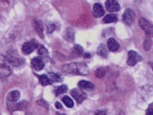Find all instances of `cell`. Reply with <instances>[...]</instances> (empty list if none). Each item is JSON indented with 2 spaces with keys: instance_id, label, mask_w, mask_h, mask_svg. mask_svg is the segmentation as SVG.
<instances>
[{
  "instance_id": "603a6c76",
  "label": "cell",
  "mask_w": 153,
  "mask_h": 115,
  "mask_svg": "<svg viewBox=\"0 0 153 115\" xmlns=\"http://www.w3.org/2000/svg\"><path fill=\"white\" fill-rule=\"evenodd\" d=\"M66 38L69 42H73L74 40V31L72 28H68L66 31Z\"/></svg>"
},
{
  "instance_id": "cb8c5ba5",
  "label": "cell",
  "mask_w": 153,
  "mask_h": 115,
  "mask_svg": "<svg viewBox=\"0 0 153 115\" xmlns=\"http://www.w3.org/2000/svg\"><path fill=\"white\" fill-rule=\"evenodd\" d=\"M97 53H98V55H100V56H101V57L107 58L108 52H107V50H106V49H105V47L103 45H100V46L98 47Z\"/></svg>"
},
{
  "instance_id": "9a60e30c",
  "label": "cell",
  "mask_w": 153,
  "mask_h": 115,
  "mask_svg": "<svg viewBox=\"0 0 153 115\" xmlns=\"http://www.w3.org/2000/svg\"><path fill=\"white\" fill-rule=\"evenodd\" d=\"M7 100L10 102H15L20 98V92L19 90H13L7 94Z\"/></svg>"
},
{
  "instance_id": "44dd1931",
  "label": "cell",
  "mask_w": 153,
  "mask_h": 115,
  "mask_svg": "<svg viewBox=\"0 0 153 115\" xmlns=\"http://www.w3.org/2000/svg\"><path fill=\"white\" fill-rule=\"evenodd\" d=\"M62 102L65 103V105H66L68 108H72L74 106V102L69 96H65L62 98Z\"/></svg>"
},
{
  "instance_id": "52a82bcc",
  "label": "cell",
  "mask_w": 153,
  "mask_h": 115,
  "mask_svg": "<svg viewBox=\"0 0 153 115\" xmlns=\"http://www.w3.org/2000/svg\"><path fill=\"white\" fill-rule=\"evenodd\" d=\"M70 94L72 95V97H74V98L78 104H81L87 98L86 93H84L83 91L79 89H73L70 92Z\"/></svg>"
},
{
  "instance_id": "7c38bea8",
  "label": "cell",
  "mask_w": 153,
  "mask_h": 115,
  "mask_svg": "<svg viewBox=\"0 0 153 115\" xmlns=\"http://www.w3.org/2000/svg\"><path fill=\"white\" fill-rule=\"evenodd\" d=\"M93 13L95 18H100L105 14V10L100 3H95L93 7Z\"/></svg>"
},
{
  "instance_id": "7402d4cb",
  "label": "cell",
  "mask_w": 153,
  "mask_h": 115,
  "mask_svg": "<svg viewBox=\"0 0 153 115\" xmlns=\"http://www.w3.org/2000/svg\"><path fill=\"white\" fill-rule=\"evenodd\" d=\"M106 69L105 68H103V67H100V68H98L95 72V75L98 78H101L105 76V74H106Z\"/></svg>"
},
{
  "instance_id": "5bb4252c",
  "label": "cell",
  "mask_w": 153,
  "mask_h": 115,
  "mask_svg": "<svg viewBox=\"0 0 153 115\" xmlns=\"http://www.w3.org/2000/svg\"><path fill=\"white\" fill-rule=\"evenodd\" d=\"M107 46L110 51H117L120 47L119 43L113 38H109L107 41Z\"/></svg>"
},
{
  "instance_id": "3957f363",
  "label": "cell",
  "mask_w": 153,
  "mask_h": 115,
  "mask_svg": "<svg viewBox=\"0 0 153 115\" xmlns=\"http://www.w3.org/2000/svg\"><path fill=\"white\" fill-rule=\"evenodd\" d=\"M139 25L143 30L147 36L153 37V25L144 18H140L139 20Z\"/></svg>"
},
{
  "instance_id": "484cf974",
  "label": "cell",
  "mask_w": 153,
  "mask_h": 115,
  "mask_svg": "<svg viewBox=\"0 0 153 115\" xmlns=\"http://www.w3.org/2000/svg\"><path fill=\"white\" fill-rule=\"evenodd\" d=\"M74 51L77 54L78 56H81V55H84V50L83 48L81 47L80 45H75L74 46Z\"/></svg>"
},
{
  "instance_id": "f546056e",
  "label": "cell",
  "mask_w": 153,
  "mask_h": 115,
  "mask_svg": "<svg viewBox=\"0 0 153 115\" xmlns=\"http://www.w3.org/2000/svg\"><path fill=\"white\" fill-rule=\"evenodd\" d=\"M55 107L57 108V109H62V105L59 102H55Z\"/></svg>"
},
{
  "instance_id": "6da1fadb",
  "label": "cell",
  "mask_w": 153,
  "mask_h": 115,
  "mask_svg": "<svg viewBox=\"0 0 153 115\" xmlns=\"http://www.w3.org/2000/svg\"><path fill=\"white\" fill-rule=\"evenodd\" d=\"M62 70L65 74H76V75H88L89 69L86 64L82 62H72L69 64L64 65Z\"/></svg>"
},
{
  "instance_id": "ffe728a7",
  "label": "cell",
  "mask_w": 153,
  "mask_h": 115,
  "mask_svg": "<svg viewBox=\"0 0 153 115\" xmlns=\"http://www.w3.org/2000/svg\"><path fill=\"white\" fill-rule=\"evenodd\" d=\"M38 55L42 56V57H49V53H48L47 49H45V46H43L42 45L38 46Z\"/></svg>"
},
{
  "instance_id": "8fae6325",
  "label": "cell",
  "mask_w": 153,
  "mask_h": 115,
  "mask_svg": "<svg viewBox=\"0 0 153 115\" xmlns=\"http://www.w3.org/2000/svg\"><path fill=\"white\" fill-rule=\"evenodd\" d=\"M33 28L35 30L39 37L42 38H44V34H43V24L41 20L39 19H33Z\"/></svg>"
},
{
  "instance_id": "d6986e66",
  "label": "cell",
  "mask_w": 153,
  "mask_h": 115,
  "mask_svg": "<svg viewBox=\"0 0 153 115\" xmlns=\"http://www.w3.org/2000/svg\"><path fill=\"white\" fill-rule=\"evenodd\" d=\"M67 90H68V87H67V86H65V85H62V86H58V87H57V88L55 89V95L58 96L60 95V94H62V93H65Z\"/></svg>"
},
{
  "instance_id": "d6a6232c",
  "label": "cell",
  "mask_w": 153,
  "mask_h": 115,
  "mask_svg": "<svg viewBox=\"0 0 153 115\" xmlns=\"http://www.w3.org/2000/svg\"><path fill=\"white\" fill-rule=\"evenodd\" d=\"M57 115H65V114H60V113H57Z\"/></svg>"
},
{
  "instance_id": "4316f807",
  "label": "cell",
  "mask_w": 153,
  "mask_h": 115,
  "mask_svg": "<svg viewBox=\"0 0 153 115\" xmlns=\"http://www.w3.org/2000/svg\"><path fill=\"white\" fill-rule=\"evenodd\" d=\"M46 29H47V33L51 34L55 30V24L49 23L47 25V26H46Z\"/></svg>"
},
{
  "instance_id": "277c9868",
  "label": "cell",
  "mask_w": 153,
  "mask_h": 115,
  "mask_svg": "<svg viewBox=\"0 0 153 115\" xmlns=\"http://www.w3.org/2000/svg\"><path fill=\"white\" fill-rule=\"evenodd\" d=\"M143 60V58L137 52L134 50H129L128 53V60H127V64L131 66H133L137 63Z\"/></svg>"
},
{
  "instance_id": "d4e9b609",
  "label": "cell",
  "mask_w": 153,
  "mask_h": 115,
  "mask_svg": "<svg viewBox=\"0 0 153 115\" xmlns=\"http://www.w3.org/2000/svg\"><path fill=\"white\" fill-rule=\"evenodd\" d=\"M151 46H152V41L150 39V37L147 36L145 38V40L143 42V48L145 50H149L151 49Z\"/></svg>"
},
{
  "instance_id": "e0dca14e",
  "label": "cell",
  "mask_w": 153,
  "mask_h": 115,
  "mask_svg": "<svg viewBox=\"0 0 153 115\" xmlns=\"http://www.w3.org/2000/svg\"><path fill=\"white\" fill-rule=\"evenodd\" d=\"M118 20V17L116 14H108L105 15L103 19V22L105 23H111V22H115Z\"/></svg>"
},
{
  "instance_id": "1f68e13d",
  "label": "cell",
  "mask_w": 153,
  "mask_h": 115,
  "mask_svg": "<svg viewBox=\"0 0 153 115\" xmlns=\"http://www.w3.org/2000/svg\"><path fill=\"white\" fill-rule=\"evenodd\" d=\"M151 67H152V70H153V62H152V63H151Z\"/></svg>"
},
{
  "instance_id": "4fadbf2b",
  "label": "cell",
  "mask_w": 153,
  "mask_h": 115,
  "mask_svg": "<svg viewBox=\"0 0 153 115\" xmlns=\"http://www.w3.org/2000/svg\"><path fill=\"white\" fill-rule=\"evenodd\" d=\"M78 87L82 90H92L94 89L93 84L90 81H85V80H81L79 81Z\"/></svg>"
},
{
  "instance_id": "8992f818",
  "label": "cell",
  "mask_w": 153,
  "mask_h": 115,
  "mask_svg": "<svg viewBox=\"0 0 153 115\" xmlns=\"http://www.w3.org/2000/svg\"><path fill=\"white\" fill-rule=\"evenodd\" d=\"M38 43H36V41L34 39L26 42L23 44L22 47V51L23 52L25 55H30L33 52V50H35L36 48L38 47Z\"/></svg>"
},
{
  "instance_id": "f1b7e54d",
  "label": "cell",
  "mask_w": 153,
  "mask_h": 115,
  "mask_svg": "<svg viewBox=\"0 0 153 115\" xmlns=\"http://www.w3.org/2000/svg\"><path fill=\"white\" fill-rule=\"evenodd\" d=\"M95 115H107L105 110H98L95 113Z\"/></svg>"
},
{
  "instance_id": "2e32d148",
  "label": "cell",
  "mask_w": 153,
  "mask_h": 115,
  "mask_svg": "<svg viewBox=\"0 0 153 115\" xmlns=\"http://www.w3.org/2000/svg\"><path fill=\"white\" fill-rule=\"evenodd\" d=\"M38 80L42 86H48V85H52L53 81L50 78V77H48L46 74H42L38 75Z\"/></svg>"
},
{
  "instance_id": "83f0119b",
  "label": "cell",
  "mask_w": 153,
  "mask_h": 115,
  "mask_svg": "<svg viewBox=\"0 0 153 115\" xmlns=\"http://www.w3.org/2000/svg\"><path fill=\"white\" fill-rule=\"evenodd\" d=\"M146 115H153V102L148 105V110L146 111Z\"/></svg>"
},
{
  "instance_id": "ac0fdd59",
  "label": "cell",
  "mask_w": 153,
  "mask_h": 115,
  "mask_svg": "<svg viewBox=\"0 0 153 115\" xmlns=\"http://www.w3.org/2000/svg\"><path fill=\"white\" fill-rule=\"evenodd\" d=\"M48 75L50 76V78L53 81L55 82H60V81H62V76L60 75L59 74H57V73H53V72H50Z\"/></svg>"
},
{
  "instance_id": "4dcf8cb0",
  "label": "cell",
  "mask_w": 153,
  "mask_h": 115,
  "mask_svg": "<svg viewBox=\"0 0 153 115\" xmlns=\"http://www.w3.org/2000/svg\"><path fill=\"white\" fill-rule=\"evenodd\" d=\"M83 56L85 58H89L91 57V55L90 54H88V53H85L83 55Z\"/></svg>"
},
{
  "instance_id": "5b68a950",
  "label": "cell",
  "mask_w": 153,
  "mask_h": 115,
  "mask_svg": "<svg viewBox=\"0 0 153 115\" xmlns=\"http://www.w3.org/2000/svg\"><path fill=\"white\" fill-rule=\"evenodd\" d=\"M135 19H136V14L133 10L130 9V8L125 10V11L124 12V14H123V21L124 23L128 26H131L135 21Z\"/></svg>"
},
{
  "instance_id": "ba28073f",
  "label": "cell",
  "mask_w": 153,
  "mask_h": 115,
  "mask_svg": "<svg viewBox=\"0 0 153 115\" xmlns=\"http://www.w3.org/2000/svg\"><path fill=\"white\" fill-rule=\"evenodd\" d=\"M31 66L37 71H40V70L44 69L45 62L41 57H35L31 60Z\"/></svg>"
},
{
  "instance_id": "7a4b0ae2",
  "label": "cell",
  "mask_w": 153,
  "mask_h": 115,
  "mask_svg": "<svg viewBox=\"0 0 153 115\" xmlns=\"http://www.w3.org/2000/svg\"><path fill=\"white\" fill-rule=\"evenodd\" d=\"M6 59L8 61L9 63L14 66H19L23 64L25 61L22 57H20L19 54L15 50H10L7 55Z\"/></svg>"
},
{
  "instance_id": "9c48e42d",
  "label": "cell",
  "mask_w": 153,
  "mask_h": 115,
  "mask_svg": "<svg viewBox=\"0 0 153 115\" xmlns=\"http://www.w3.org/2000/svg\"><path fill=\"white\" fill-rule=\"evenodd\" d=\"M105 7L108 11L117 12L119 11L120 9L119 2L116 0H108L105 2Z\"/></svg>"
},
{
  "instance_id": "30bf717a",
  "label": "cell",
  "mask_w": 153,
  "mask_h": 115,
  "mask_svg": "<svg viewBox=\"0 0 153 115\" xmlns=\"http://www.w3.org/2000/svg\"><path fill=\"white\" fill-rule=\"evenodd\" d=\"M6 58H4L3 55H1V76L2 78H6V77L9 76L10 73H11V69H10L6 63Z\"/></svg>"
}]
</instances>
